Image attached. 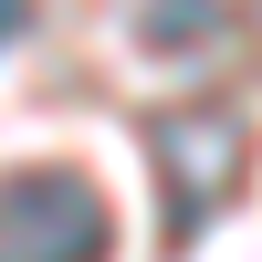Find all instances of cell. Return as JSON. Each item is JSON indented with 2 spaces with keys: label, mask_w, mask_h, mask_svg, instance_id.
I'll use <instances>...</instances> for the list:
<instances>
[{
  "label": "cell",
  "mask_w": 262,
  "mask_h": 262,
  "mask_svg": "<svg viewBox=\"0 0 262 262\" xmlns=\"http://www.w3.org/2000/svg\"><path fill=\"white\" fill-rule=\"evenodd\" d=\"M158 210H168V242H189V231L221 221V200L242 189V116L231 105H179V116H158Z\"/></svg>",
  "instance_id": "obj_1"
},
{
  "label": "cell",
  "mask_w": 262,
  "mask_h": 262,
  "mask_svg": "<svg viewBox=\"0 0 262 262\" xmlns=\"http://www.w3.org/2000/svg\"><path fill=\"white\" fill-rule=\"evenodd\" d=\"M0 252H32V262L105 252L95 179H74V168H21V179H0Z\"/></svg>",
  "instance_id": "obj_2"
},
{
  "label": "cell",
  "mask_w": 262,
  "mask_h": 262,
  "mask_svg": "<svg viewBox=\"0 0 262 262\" xmlns=\"http://www.w3.org/2000/svg\"><path fill=\"white\" fill-rule=\"evenodd\" d=\"M137 32H147V53H189V42H210V0H147Z\"/></svg>",
  "instance_id": "obj_3"
},
{
  "label": "cell",
  "mask_w": 262,
  "mask_h": 262,
  "mask_svg": "<svg viewBox=\"0 0 262 262\" xmlns=\"http://www.w3.org/2000/svg\"><path fill=\"white\" fill-rule=\"evenodd\" d=\"M21 21H32V0H0V42H11V32H21Z\"/></svg>",
  "instance_id": "obj_4"
},
{
  "label": "cell",
  "mask_w": 262,
  "mask_h": 262,
  "mask_svg": "<svg viewBox=\"0 0 262 262\" xmlns=\"http://www.w3.org/2000/svg\"><path fill=\"white\" fill-rule=\"evenodd\" d=\"M252 32H262V0H252Z\"/></svg>",
  "instance_id": "obj_5"
}]
</instances>
